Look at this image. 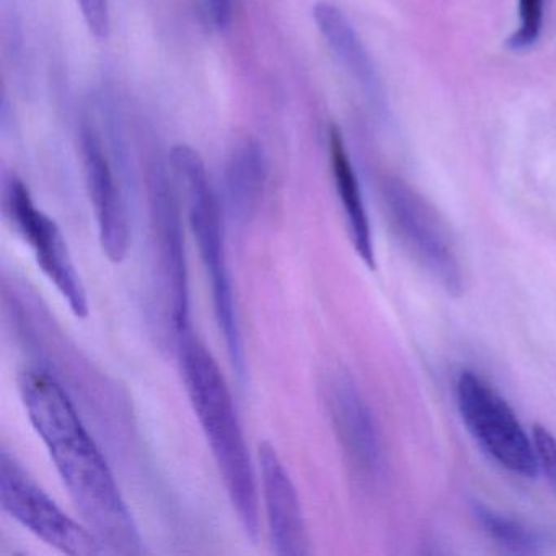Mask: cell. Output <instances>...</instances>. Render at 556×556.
Listing matches in <instances>:
<instances>
[{
	"label": "cell",
	"mask_w": 556,
	"mask_h": 556,
	"mask_svg": "<svg viewBox=\"0 0 556 556\" xmlns=\"http://www.w3.org/2000/svg\"><path fill=\"white\" fill-rule=\"evenodd\" d=\"M18 392L83 522L106 552L141 555L135 517L67 390L45 367H28L18 376Z\"/></svg>",
	"instance_id": "obj_1"
},
{
	"label": "cell",
	"mask_w": 556,
	"mask_h": 556,
	"mask_svg": "<svg viewBox=\"0 0 556 556\" xmlns=\"http://www.w3.org/2000/svg\"><path fill=\"white\" fill-rule=\"evenodd\" d=\"M175 341L185 389L219 468L227 496L247 539L256 542L260 510L255 470L226 377L191 325L177 333Z\"/></svg>",
	"instance_id": "obj_2"
},
{
	"label": "cell",
	"mask_w": 556,
	"mask_h": 556,
	"mask_svg": "<svg viewBox=\"0 0 556 556\" xmlns=\"http://www.w3.org/2000/svg\"><path fill=\"white\" fill-rule=\"evenodd\" d=\"M175 178L187 194L188 219L213 289L214 312L226 343L230 364L240 382L247 377L245 350L237 318L232 278L224 243L223 204L207 177L206 165L190 146L172 151Z\"/></svg>",
	"instance_id": "obj_3"
},
{
	"label": "cell",
	"mask_w": 556,
	"mask_h": 556,
	"mask_svg": "<svg viewBox=\"0 0 556 556\" xmlns=\"http://www.w3.org/2000/svg\"><path fill=\"white\" fill-rule=\"evenodd\" d=\"M387 214L403 245L413 258L452 295L464 291L465 276L460 256L447 227L434 207L400 178L382 184Z\"/></svg>",
	"instance_id": "obj_4"
},
{
	"label": "cell",
	"mask_w": 556,
	"mask_h": 556,
	"mask_svg": "<svg viewBox=\"0 0 556 556\" xmlns=\"http://www.w3.org/2000/svg\"><path fill=\"white\" fill-rule=\"evenodd\" d=\"M455 396L468 432L496 464L520 477H536L533 439L530 441L506 400L486 380L464 370L455 383Z\"/></svg>",
	"instance_id": "obj_5"
},
{
	"label": "cell",
	"mask_w": 556,
	"mask_h": 556,
	"mask_svg": "<svg viewBox=\"0 0 556 556\" xmlns=\"http://www.w3.org/2000/svg\"><path fill=\"white\" fill-rule=\"evenodd\" d=\"M0 506L38 539L71 556H97L106 552L86 523L67 516L27 473L21 462L0 454Z\"/></svg>",
	"instance_id": "obj_6"
},
{
	"label": "cell",
	"mask_w": 556,
	"mask_h": 556,
	"mask_svg": "<svg viewBox=\"0 0 556 556\" xmlns=\"http://www.w3.org/2000/svg\"><path fill=\"white\" fill-rule=\"evenodd\" d=\"M2 197L9 224L30 247L38 268L67 302L71 312L77 318H86L89 298L58 224L37 207L27 185L15 175L5 177Z\"/></svg>",
	"instance_id": "obj_7"
},
{
	"label": "cell",
	"mask_w": 556,
	"mask_h": 556,
	"mask_svg": "<svg viewBox=\"0 0 556 556\" xmlns=\"http://www.w3.org/2000/svg\"><path fill=\"white\" fill-rule=\"evenodd\" d=\"M149 216L159 279L168 305L174 337L190 327V288L184 224L167 168L154 164L148 177Z\"/></svg>",
	"instance_id": "obj_8"
},
{
	"label": "cell",
	"mask_w": 556,
	"mask_h": 556,
	"mask_svg": "<svg viewBox=\"0 0 556 556\" xmlns=\"http://www.w3.org/2000/svg\"><path fill=\"white\" fill-rule=\"evenodd\" d=\"M325 402L341 448L354 473L364 481H377L383 471V448L379 428L364 396L350 374L328 376Z\"/></svg>",
	"instance_id": "obj_9"
},
{
	"label": "cell",
	"mask_w": 556,
	"mask_h": 556,
	"mask_svg": "<svg viewBox=\"0 0 556 556\" xmlns=\"http://www.w3.org/2000/svg\"><path fill=\"white\" fill-rule=\"evenodd\" d=\"M80 154L87 191L99 227L100 245L110 262H125L131 245L128 210L102 139L92 126H83Z\"/></svg>",
	"instance_id": "obj_10"
},
{
	"label": "cell",
	"mask_w": 556,
	"mask_h": 556,
	"mask_svg": "<svg viewBox=\"0 0 556 556\" xmlns=\"http://www.w3.org/2000/svg\"><path fill=\"white\" fill-rule=\"evenodd\" d=\"M258 465L273 553L279 556L308 555L311 539L301 500L271 442H260Z\"/></svg>",
	"instance_id": "obj_11"
},
{
	"label": "cell",
	"mask_w": 556,
	"mask_h": 556,
	"mask_svg": "<svg viewBox=\"0 0 556 556\" xmlns=\"http://www.w3.org/2000/svg\"><path fill=\"white\" fill-rule=\"evenodd\" d=\"M314 21L325 43L330 48L341 66L348 71L376 109L383 110L382 80L377 73L372 56L357 35L348 15L331 2H318L314 8Z\"/></svg>",
	"instance_id": "obj_12"
},
{
	"label": "cell",
	"mask_w": 556,
	"mask_h": 556,
	"mask_svg": "<svg viewBox=\"0 0 556 556\" xmlns=\"http://www.w3.org/2000/svg\"><path fill=\"white\" fill-rule=\"evenodd\" d=\"M268 164L256 139L243 138L233 146L224 168V213L237 226L249 223L265 194Z\"/></svg>",
	"instance_id": "obj_13"
},
{
	"label": "cell",
	"mask_w": 556,
	"mask_h": 556,
	"mask_svg": "<svg viewBox=\"0 0 556 556\" xmlns=\"http://www.w3.org/2000/svg\"><path fill=\"white\" fill-rule=\"evenodd\" d=\"M328 148H330L331 174H333L334 188L343 207L346 219L348 232L351 243L359 258L376 269V253H374L372 232H370L369 216L364 204L363 190L357 180L356 170L351 162L350 152L344 144L343 135L337 126L330 129L328 135Z\"/></svg>",
	"instance_id": "obj_14"
},
{
	"label": "cell",
	"mask_w": 556,
	"mask_h": 556,
	"mask_svg": "<svg viewBox=\"0 0 556 556\" xmlns=\"http://www.w3.org/2000/svg\"><path fill=\"white\" fill-rule=\"evenodd\" d=\"M475 519L480 523L481 529L497 543L513 553L520 555H535L542 549L543 539L535 530L527 527L526 523L504 516L483 504H473Z\"/></svg>",
	"instance_id": "obj_15"
},
{
	"label": "cell",
	"mask_w": 556,
	"mask_h": 556,
	"mask_svg": "<svg viewBox=\"0 0 556 556\" xmlns=\"http://www.w3.org/2000/svg\"><path fill=\"white\" fill-rule=\"evenodd\" d=\"M545 17V0H519V27L510 35L507 47L526 51L539 41Z\"/></svg>",
	"instance_id": "obj_16"
},
{
	"label": "cell",
	"mask_w": 556,
	"mask_h": 556,
	"mask_svg": "<svg viewBox=\"0 0 556 556\" xmlns=\"http://www.w3.org/2000/svg\"><path fill=\"white\" fill-rule=\"evenodd\" d=\"M84 22L90 34L99 40H106L112 30V9L110 0H77Z\"/></svg>",
	"instance_id": "obj_17"
},
{
	"label": "cell",
	"mask_w": 556,
	"mask_h": 556,
	"mask_svg": "<svg viewBox=\"0 0 556 556\" xmlns=\"http://www.w3.org/2000/svg\"><path fill=\"white\" fill-rule=\"evenodd\" d=\"M532 439L536 458H539V467H542L543 473L548 478L556 494V438L543 426H535Z\"/></svg>",
	"instance_id": "obj_18"
},
{
	"label": "cell",
	"mask_w": 556,
	"mask_h": 556,
	"mask_svg": "<svg viewBox=\"0 0 556 556\" xmlns=\"http://www.w3.org/2000/svg\"><path fill=\"white\" fill-rule=\"evenodd\" d=\"M201 12L211 30L226 31L236 18L237 0H201Z\"/></svg>",
	"instance_id": "obj_19"
}]
</instances>
